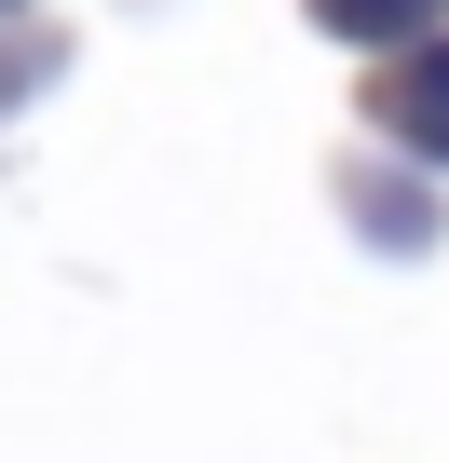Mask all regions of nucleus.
<instances>
[{
  "mask_svg": "<svg viewBox=\"0 0 449 463\" xmlns=\"http://www.w3.org/2000/svg\"><path fill=\"white\" fill-rule=\"evenodd\" d=\"M313 14L341 28V42H395V28H422L435 0H313Z\"/></svg>",
  "mask_w": 449,
  "mask_h": 463,
  "instance_id": "f03ea898",
  "label": "nucleus"
},
{
  "mask_svg": "<svg viewBox=\"0 0 449 463\" xmlns=\"http://www.w3.org/2000/svg\"><path fill=\"white\" fill-rule=\"evenodd\" d=\"M381 123H395L408 150H435V164H449V42H435V55H408V69L381 82Z\"/></svg>",
  "mask_w": 449,
  "mask_h": 463,
  "instance_id": "f257e3e1",
  "label": "nucleus"
}]
</instances>
